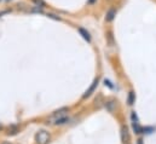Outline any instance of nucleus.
Wrapping results in <instances>:
<instances>
[{
	"label": "nucleus",
	"instance_id": "nucleus-10",
	"mask_svg": "<svg viewBox=\"0 0 156 144\" xmlns=\"http://www.w3.org/2000/svg\"><path fill=\"white\" fill-rule=\"evenodd\" d=\"M93 1H94V0H88V2H93Z\"/></svg>",
	"mask_w": 156,
	"mask_h": 144
},
{
	"label": "nucleus",
	"instance_id": "nucleus-6",
	"mask_svg": "<svg viewBox=\"0 0 156 144\" xmlns=\"http://www.w3.org/2000/svg\"><path fill=\"white\" fill-rule=\"evenodd\" d=\"M133 102H134V93L129 92V95H128V104H133Z\"/></svg>",
	"mask_w": 156,
	"mask_h": 144
},
{
	"label": "nucleus",
	"instance_id": "nucleus-5",
	"mask_svg": "<svg viewBox=\"0 0 156 144\" xmlns=\"http://www.w3.org/2000/svg\"><path fill=\"white\" fill-rule=\"evenodd\" d=\"M96 86H97V81H94V82H93V85H92V86H91V88H90V90H88V91L86 92V95H85L83 97H88V96L91 95V92H93V91H94Z\"/></svg>",
	"mask_w": 156,
	"mask_h": 144
},
{
	"label": "nucleus",
	"instance_id": "nucleus-1",
	"mask_svg": "<svg viewBox=\"0 0 156 144\" xmlns=\"http://www.w3.org/2000/svg\"><path fill=\"white\" fill-rule=\"evenodd\" d=\"M50 139H51L50 133L46 132V131H44V130L39 131V132L35 135V142L38 144H48Z\"/></svg>",
	"mask_w": 156,
	"mask_h": 144
},
{
	"label": "nucleus",
	"instance_id": "nucleus-9",
	"mask_svg": "<svg viewBox=\"0 0 156 144\" xmlns=\"http://www.w3.org/2000/svg\"><path fill=\"white\" fill-rule=\"evenodd\" d=\"M1 144H11V143H9V142H2Z\"/></svg>",
	"mask_w": 156,
	"mask_h": 144
},
{
	"label": "nucleus",
	"instance_id": "nucleus-7",
	"mask_svg": "<svg viewBox=\"0 0 156 144\" xmlns=\"http://www.w3.org/2000/svg\"><path fill=\"white\" fill-rule=\"evenodd\" d=\"M105 108H108L110 111H113V110H114V103H113V102H108V103H105Z\"/></svg>",
	"mask_w": 156,
	"mask_h": 144
},
{
	"label": "nucleus",
	"instance_id": "nucleus-2",
	"mask_svg": "<svg viewBox=\"0 0 156 144\" xmlns=\"http://www.w3.org/2000/svg\"><path fill=\"white\" fill-rule=\"evenodd\" d=\"M121 139L123 143H127L128 139H129V136H128V130L127 127H122L121 128Z\"/></svg>",
	"mask_w": 156,
	"mask_h": 144
},
{
	"label": "nucleus",
	"instance_id": "nucleus-3",
	"mask_svg": "<svg viewBox=\"0 0 156 144\" xmlns=\"http://www.w3.org/2000/svg\"><path fill=\"white\" fill-rule=\"evenodd\" d=\"M115 15H116V12H115V10H113V9H110V10L108 11V13H107V16H105V20H107L108 22H112V21L114 20V17H115Z\"/></svg>",
	"mask_w": 156,
	"mask_h": 144
},
{
	"label": "nucleus",
	"instance_id": "nucleus-4",
	"mask_svg": "<svg viewBox=\"0 0 156 144\" xmlns=\"http://www.w3.org/2000/svg\"><path fill=\"white\" fill-rule=\"evenodd\" d=\"M79 32H80V34L82 35V38H83L85 40H87V41L91 40V36H90V34H88V32H86L83 28H79Z\"/></svg>",
	"mask_w": 156,
	"mask_h": 144
},
{
	"label": "nucleus",
	"instance_id": "nucleus-8",
	"mask_svg": "<svg viewBox=\"0 0 156 144\" xmlns=\"http://www.w3.org/2000/svg\"><path fill=\"white\" fill-rule=\"evenodd\" d=\"M34 1H35V2L38 4V5H39V4H41V5H44V2H42V0H34Z\"/></svg>",
	"mask_w": 156,
	"mask_h": 144
},
{
	"label": "nucleus",
	"instance_id": "nucleus-11",
	"mask_svg": "<svg viewBox=\"0 0 156 144\" xmlns=\"http://www.w3.org/2000/svg\"><path fill=\"white\" fill-rule=\"evenodd\" d=\"M0 130H1V125H0Z\"/></svg>",
	"mask_w": 156,
	"mask_h": 144
}]
</instances>
